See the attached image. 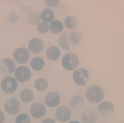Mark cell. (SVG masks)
<instances>
[{
    "mask_svg": "<svg viewBox=\"0 0 124 123\" xmlns=\"http://www.w3.org/2000/svg\"><path fill=\"white\" fill-rule=\"evenodd\" d=\"M61 52L58 48L53 46L49 47L46 51V55L50 60L55 61L59 58Z\"/></svg>",
    "mask_w": 124,
    "mask_h": 123,
    "instance_id": "obj_16",
    "label": "cell"
},
{
    "mask_svg": "<svg viewBox=\"0 0 124 123\" xmlns=\"http://www.w3.org/2000/svg\"><path fill=\"white\" fill-rule=\"evenodd\" d=\"M27 19L30 24L32 25H37L40 21L41 17L39 13L33 12L29 14Z\"/></svg>",
    "mask_w": 124,
    "mask_h": 123,
    "instance_id": "obj_23",
    "label": "cell"
},
{
    "mask_svg": "<svg viewBox=\"0 0 124 123\" xmlns=\"http://www.w3.org/2000/svg\"><path fill=\"white\" fill-rule=\"evenodd\" d=\"M14 57L16 62L23 64L29 61L30 58V54L28 49L26 48H19L15 51Z\"/></svg>",
    "mask_w": 124,
    "mask_h": 123,
    "instance_id": "obj_6",
    "label": "cell"
},
{
    "mask_svg": "<svg viewBox=\"0 0 124 123\" xmlns=\"http://www.w3.org/2000/svg\"><path fill=\"white\" fill-rule=\"evenodd\" d=\"M48 84L46 80L43 78H39L36 80L35 83V88L38 91L43 92L47 88Z\"/></svg>",
    "mask_w": 124,
    "mask_h": 123,
    "instance_id": "obj_22",
    "label": "cell"
},
{
    "mask_svg": "<svg viewBox=\"0 0 124 123\" xmlns=\"http://www.w3.org/2000/svg\"><path fill=\"white\" fill-rule=\"evenodd\" d=\"M71 115L70 109L65 106L59 107L56 111V118L61 122H65L70 119Z\"/></svg>",
    "mask_w": 124,
    "mask_h": 123,
    "instance_id": "obj_10",
    "label": "cell"
},
{
    "mask_svg": "<svg viewBox=\"0 0 124 123\" xmlns=\"http://www.w3.org/2000/svg\"><path fill=\"white\" fill-rule=\"evenodd\" d=\"M44 60L39 57H36L32 59L31 62V66L33 69L35 71L42 70L45 66Z\"/></svg>",
    "mask_w": 124,
    "mask_h": 123,
    "instance_id": "obj_18",
    "label": "cell"
},
{
    "mask_svg": "<svg viewBox=\"0 0 124 123\" xmlns=\"http://www.w3.org/2000/svg\"><path fill=\"white\" fill-rule=\"evenodd\" d=\"M16 64L10 59L5 58L0 62V72L5 75H10L14 72Z\"/></svg>",
    "mask_w": 124,
    "mask_h": 123,
    "instance_id": "obj_5",
    "label": "cell"
},
{
    "mask_svg": "<svg viewBox=\"0 0 124 123\" xmlns=\"http://www.w3.org/2000/svg\"><path fill=\"white\" fill-rule=\"evenodd\" d=\"M59 0H45L46 3L47 5L50 7H55L58 4Z\"/></svg>",
    "mask_w": 124,
    "mask_h": 123,
    "instance_id": "obj_28",
    "label": "cell"
},
{
    "mask_svg": "<svg viewBox=\"0 0 124 123\" xmlns=\"http://www.w3.org/2000/svg\"><path fill=\"white\" fill-rule=\"evenodd\" d=\"M81 119L83 123H95L97 120V114L93 110H86L83 113Z\"/></svg>",
    "mask_w": 124,
    "mask_h": 123,
    "instance_id": "obj_14",
    "label": "cell"
},
{
    "mask_svg": "<svg viewBox=\"0 0 124 123\" xmlns=\"http://www.w3.org/2000/svg\"><path fill=\"white\" fill-rule=\"evenodd\" d=\"M48 25L45 22H42L38 24L37 27V30L38 33L42 34H46L49 30Z\"/></svg>",
    "mask_w": 124,
    "mask_h": 123,
    "instance_id": "obj_27",
    "label": "cell"
},
{
    "mask_svg": "<svg viewBox=\"0 0 124 123\" xmlns=\"http://www.w3.org/2000/svg\"><path fill=\"white\" fill-rule=\"evenodd\" d=\"M28 46L31 52L34 53H38L42 50L44 44L40 39L34 38L30 41Z\"/></svg>",
    "mask_w": 124,
    "mask_h": 123,
    "instance_id": "obj_12",
    "label": "cell"
},
{
    "mask_svg": "<svg viewBox=\"0 0 124 123\" xmlns=\"http://www.w3.org/2000/svg\"><path fill=\"white\" fill-rule=\"evenodd\" d=\"M98 111L100 114L103 117H109L112 115L114 111L113 104L108 101H104L99 105Z\"/></svg>",
    "mask_w": 124,
    "mask_h": 123,
    "instance_id": "obj_9",
    "label": "cell"
},
{
    "mask_svg": "<svg viewBox=\"0 0 124 123\" xmlns=\"http://www.w3.org/2000/svg\"><path fill=\"white\" fill-rule=\"evenodd\" d=\"M18 86L17 81L11 76L3 78L1 82V87L4 92L7 93H12L16 90Z\"/></svg>",
    "mask_w": 124,
    "mask_h": 123,
    "instance_id": "obj_4",
    "label": "cell"
},
{
    "mask_svg": "<svg viewBox=\"0 0 124 123\" xmlns=\"http://www.w3.org/2000/svg\"><path fill=\"white\" fill-rule=\"evenodd\" d=\"M86 97L88 100L93 103H97L102 100L104 93L102 88L97 85H93L87 90Z\"/></svg>",
    "mask_w": 124,
    "mask_h": 123,
    "instance_id": "obj_1",
    "label": "cell"
},
{
    "mask_svg": "<svg viewBox=\"0 0 124 123\" xmlns=\"http://www.w3.org/2000/svg\"><path fill=\"white\" fill-rule=\"evenodd\" d=\"M70 42L71 44L76 45L81 42L82 39V35L77 32H73L69 36Z\"/></svg>",
    "mask_w": 124,
    "mask_h": 123,
    "instance_id": "obj_21",
    "label": "cell"
},
{
    "mask_svg": "<svg viewBox=\"0 0 124 123\" xmlns=\"http://www.w3.org/2000/svg\"><path fill=\"white\" fill-rule=\"evenodd\" d=\"M77 20L73 16H69L65 19L64 24L67 28L70 29L74 28L77 25Z\"/></svg>",
    "mask_w": 124,
    "mask_h": 123,
    "instance_id": "obj_25",
    "label": "cell"
},
{
    "mask_svg": "<svg viewBox=\"0 0 124 123\" xmlns=\"http://www.w3.org/2000/svg\"><path fill=\"white\" fill-rule=\"evenodd\" d=\"M60 101L59 95L55 92L48 93L45 97L46 103L48 106L51 107H55L58 105Z\"/></svg>",
    "mask_w": 124,
    "mask_h": 123,
    "instance_id": "obj_13",
    "label": "cell"
},
{
    "mask_svg": "<svg viewBox=\"0 0 124 123\" xmlns=\"http://www.w3.org/2000/svg\"><path fill=\"white\" fill-rule=\"evenodd\" d=\"M31 119L28 115L25 114H22L19 115L16 119V123H30Z\"/></svg>",
    "mask_w": 124,
    "mask_h": 123,
    "instance_id": "obj_26",
    "label": "cell"
},
{
    "mask_svg": "<svg viewBox=\"0 0 124 123\" xmlns=\"http://www.w3.org/2000/svg\"><path fill=\"white\" fill-rule=\"evenodd\" d=\"M48 122H50V123H55V121L53 119L51 118H47L43 121V123H48Z\"/></svg>",
    "mask_w": 124,
    "mask_h": 123,
    "instance_id": "obj_30",
    "label": "cell"
},
{
    "mask_svg": "<svg viewBox=\"0 0 124 123\" xmlns=\"http://www.w3.org/2000/svg\"><path fill=\"white\" fill-rule=\"evenodd\" d=\"M63 67L67 70L72 71L77 68L79 64L78 56L74 53H69L64 56L62 61Z\"/></svg>",
    "mask_w": 124,
    "mask_h": 123,
    "instance_id": "obj_2",
    "label": "cell"
},
{
    "mask_svg": "<svg viewBox=\"0 0 124 123\" xmlns=\"http://www.w3.org/2000/svg\"><path fill=\"white\" fill-rule=\"evenodd\" d=\"M5 116L3 111L0 110V123H2L5 121Z\"/></svg>",
    "mask_w": 124,
    "mask_h": 123,
    "instance_id": "obj_29",
    "label": "cell"
},
{
    "mask_svg": "<svg viewBox=\"0 0 124 123\" xmlns=\"http://www.w3.org/2000/svg\"><path fill=\"white\" fill-rule=\"evenodd\" d=\"M46 108L45 106L39 102H37L32 104L30 109L31 115L35 118H39L45 115L46 113Z\"/></svg>",
    "mask_w": 124,
    "mask_h": 123,
    "instance_id": "obj_11",
    "label": "cell"
},
{
    "mask_svg": "<svg viewBox=\"0 0 124 123\" xmlns=\"http://www.w3.org/2000/svg\"><path fill=\"white\" fill-rule=\"evenodd\" d=\"M40 17L44 22L49 23L53 21L55 18V14L53 10L50 9H44L41 13Z\"/></svg>",
    "mask_w": 124,
    "mask_h": 123,
    "instance_id": "obj_17",
    "label": "cell"
},
{
    "mask_svg": "<svg viewBox=\"0 0 124 123\" xmlns=\"http://www.w3.org/2000/svg\"><path fill=\"white\" fill-rule=\"evenodd\" d=\"M85 99L82 96L77 95L74 96L70 101L71 107L74 109L79 110L84 107L85 105Z\"/></svg>",
    "mask_w": 124,
    "mask_h": 123,
    "instance_id": "obj_15",
    "label": "cell"
},
{
    "mask_svg": "<svg viewBox=\"0 0 124 123\" xmlns=\"http://www.w3.org/2000/svg\"><path fill=\"white\" fill-rule=\"evenodd\" d=\"M73 78L76 84L79 85H85L89 80L88 71L83 68L78 69L74 72Z\"/></svg>",
    "mask_w": 124,
    "mask_h": 123,
    "instance_id": "obj_3",
    "label": "cell"
},
{
    "mask_svg": "<svg viewBox=\"0 0 124 123\" xmlns=\"http://www.w3.org/2000/svg\"><path fill=\"white\" fill-rule=\"evenodd\" d=\"M20 98L21 100L23 102H29L33 100L34 94L31 90L25 89L21 92Z\"/></svg>",
    "mask_w": 124,
    "mask_h": 123,
    "instance_id": "obj_20",
    "label": "cell"
},
{
    "mask_svg": "<svg viewBox=\"0 0 124 123\" xmlns=\"http://www.w3.org/2000/svg\"><path fill=\"white\" fill-rule=\"evenodd\" d=\"M63 26L62 22L59 20H54L50 24V30L54 34H59L63 30Z\"/></svg>",
    "mask_w": 124,
    "mask_h": 123,
    "instance_id": "obj_19",
    "label": "cell"
},
{
    "mask_svg": "<svg viewBox=\"0 0 124 123\" xmlns=\"http://www.w3.org/2000/svg\"><path fill=\"white\" fill-rule=\"evenodd\" d=\"M20 108L21 106L19 102L14 98H10L7 100L4 105L6 112L10 115L17 114L20 110Z\"/></svg>",
    "mask_w": 124,
    "mask_h": 123,
    "instance_id": "obj_8",
    "label": "cell"
},
{
    "mask_svg": "<svg viewBox=\"0 0 124 123\" xmlns=\"http://www.w3.org/2000/svg\"><path fill=\"white\" fill-rule=\"evenodd\" d=\"M59 43L60 46L63 49L67 50H70L66 33L62 34L60 36L59 40Z\"/></svg>",
    "mask_w": 124,
    "mask_h": 123,
    "instance_id": "obj_24",
    "label": "cell"
},
{
    "mask_svg": "<svg viewBox=\"0 0 124 123\" xmlns=\"http://www.w3.org/2000/svg\"><path fill=\"white\" fill-rule=\"evenodd\" d=\"M31 72L29 68L24 66H21L15 71V76L18 81L24 82L28 81L31 77Z\"/></svg>",
    "mask_w": 124,
    "mask_h": 123,
    "instance_id": "obj_7",
    "label": "cell"
}]
</instances>
